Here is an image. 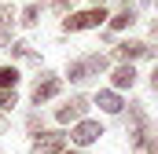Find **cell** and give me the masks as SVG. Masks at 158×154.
<instances>
[{"label":"cell","mask_w":158,"mask_h":154,"mask_svg":"<svg viewBox=\"0 0 158 154\" xmlns=\"http://www.w3.org/2000/svg\"><path fill=\"white\" fill-rule=\"evenodd\" d=\"M11 30H15V7L0 4V44H11Z\"/></svg>","instance_id":"11"},{"label":"cell","mask_w":158,"mask_h":154,"mask_svg":"<svg viewBox=\"0 0 158 154\" xmlns=\"http://www.w3.org/2000/svg\"><path fill=\"white\" fill-rule=\"evenodd\" d=\"M7 51H11L15 59H26V63H37V51H33V48H30L26 40H11V44H7Z\"/></svg>","instance_id":"13"},{"label":"cell","mask_w":158,"mask_h":154,"mask_svg":"<svg viewBox=\"0 0 158 154\" xmlns=\"http://www.w3.org/2000/svg\"><path fill=\"white\" fill-rule=\"evenodd\" d=\"M19 22H22V26H37V22H40V7H37V4H30V7L22 11V18H19Z\"/></svg>","instance_id":"14"},{"label":"cell","mask_w":158,"mask_h":154,"mask_svg":"<svg viewBox=\"0 0 158 154\" xmlns=\"http://www.w3.org/2000/svg\"><path fill=\"white\" fill-rule=\"evenodd\" d=\"M63 154H77V151H74V147H66V151H63Z\"/></svg>","instance_id":"20"},{"label":"cell","mask_w":158,"mask_h":154,"mask_svg":"<svg viewBox=\"0 0 158 154\" xmlns=\"http://www.w3.org/2000/svg\"><path fill=\"white\" fill-rule=\"evenodd\" d=\"M0 154H4V151H0Z\"/></svg>","instance_id":"23"},{"label":"cell","mask_w":158,"mask_h":154,"mask_svg":"<svg viewBox=\"0 0 158 154\" xmlns=\"http://www.w3.org/2000/svg\"><path fill=\"white\" fill-rule=\"evenodd\" d=\"M19 107V95L15 92H0V110H15Z\"/></svg>","instance_id":"15"},{"label":"cell","mask_w":158,"mask_h":154,"mask_svg":"<svg viewBox=\"0 0 158 154\" xmlns=\"http://www.w3.org/2000/svg\"><path fill=\"white\" fill-rule=\"evenodd\" d=\"M132 84H136V66L118 63V66L110 70V88H114V92H129Z\"/></svg>","instance_id":"9"},{"label":"cell","mask_w":158,"mask_h":154,"mask_svg":"<svg viewBox=\"0 0 158 154\" xmlns=\"http://www.w3.org/2000/svg\"><path fill=\"white\" fill-rule=\"evenodd\" d=\"M151 55H155V48H151L147 40H118V44H114V59H118V63H129V66H132L136 59H151Z\"/></svg>","instance_id":"7"},{"label":"cell","mask_w":158,"mask_h":154,"mask_svg":"<svg viewBox=\"0 0 158 154\" xmlns=\"http://www.w3.org/2000/svg\"><path fill=\"white\" fill-rule=\"evenodd\" d=\"M107 70H110V59H107L103 51H92V55H85V59H74V63L66 66V77H70V84H85V81L103 77Z\"/></svg>","instance_id":"1"},{"label":"cell","mask_w":158,"mask_h":154,"mask_svg":"<svg viewBox=\"0 0 158 154\" xmlns=\"http://www.w3.org/2000/svg\"><path fill=\"white\" fill-rule=\"evenodd\" d=\"M19 66H0V92H15V84H19Z\"/></svg>","instance_id":"12"},{"label":"cell","mask_w":158,"mask_h":154,"mask_svg":"<svg viewBox=\"0 0 158 154\" xmlns=\"http://www.w3.org/2000/svg\"><path fill=\"white\" fill-rule=\"evenodd\" d=\"M66 143H70V136H66V132H59V128H52V132L33 136L30 151H33V154H63V151H66Z\"/></svg>","instance_id":"6"},{"label":"cell","mask_w":158,"mask_h":154,"mask_svg":"<svg viewBox=\"0 0 158 154\" xmlns=\"http://www.w3.org/2000/svg\"><path fill=\"white\" fill-rule=\"evenodd\" d=\"M48 7H52V11H63V15H70V11H74V0H48Z\"/></svg>","instance_id":"16"},{"label":"cell","mask_w":158,"mask_h":154,"mask_svg":"<svg viewBox=\"0 0 158 154\" xmlns=\"http://www.w3.org/2000/svg\"><path fill=\"white\" fill-rule=\"evenodd\" d=\"M151 37L158 40V18H155V22H151Z\"/></svg>","instance_id":"19"},{"label":"cell","mask_w":158,"mask_h":154,"mask_svg":"<svg viewBox=\"0 0 158 154\" xmlns=\"http://www.w3.org/2000/svg\"><path fill=\"white\" fill-rule=\"evenodd\" d=\"M147 84H151V92H155V95H158V66H155V70H151V74H147Z\"/></svg>","instance_id":"17"},{"label":"cell","mask_w":158,"mask_h":154,"mask_svg":"<svg viewBox=\"0 0 158 154\" xmlns=\"http://www.w3.org/2000/svg\"><path fill=\"white\" fill-rule=\"evenodd\" d=\"M103 22H110V11L103 4L96 7H85V11H70L63 18V33H81V30H99Z\"/></svg>","instance_id":"2"},{"label":"cell","mask_w":158,"mask_h":154,"mask_svg":"<svg viewBox=\"0 0 158 154\" xmlns=\"http://www.w3.org/2000/svg\"><path fill=\"white\" fill-rule=\"evenodd\" d=\"M88 107H92V99H88V95H70V99L55 110V121H59V125H77V121H85Z\"/></svg>","instance_id":"4"},{"label":"cell","mask_w":158,"mask_h":154,"mask_svg":"<svg viewBox=\"0 0 158 154\" xmlns=\"http://www.w3.org/2000/svg\"><path fill=\"white\" fill-rule=\"evenodd\" d=\"M140 4L143 0H121V7H136V11H140Z\"/></svg>","instance_id":"18"},{"label":"cell","mask_w":158,"mask_h":154,"mask_svg":"<svg viewBox=\"0 0 158 154\" xmlns=\"http://www.w3.org/2000/svg\"><path fill=\"white\" fill-rule=\"evenodd\" d=\"M99 136H107V128H103V121H96V117H85V121H77V125L70 128V143H74V147H88V143H96Z\"/></svg>","instance_id":"5"},{"label":"cell","mask_w":158,"mask_h":154,"mask_svg":"<svg viewBox=\"0 0 158 154\" xmlns=\"http://www.w3.org/2000/svg\"><path fill=\"white\" fill-rule=\"evenodd\" d=\"M59 92H63V77L48 70V74H40V77H37V84H33L30 99H33V107H44V103H48V99H55Z\"/></svg>","instance_id":"3"},{"label":"cell","mask_w":158,"mask_h":154,"mask_svg":"<svg viewBox=\"0 0 158 154\" xmlns=\"http://www.w3.org/2000/svg\"><path fill=\"white\" fill-rule=\"evenodd\" d=\"M92 103H96V107H99V110H103V114H110V117H118L121 110H125V107H129V103H125V99H121V92H114V88H99V92H96V99H92Z\"/></svg>","instance_id":"8"},{"label":"cell","mask_w":158,"mask_h":154,"mask_svg":"<svg viewBox=\"0 0 158 154\" xmlns=\"http://www.w3.org/2000/svg\"><path fill=\"white\" fill-rule=\"evenodd\" d=\"M136 18H140V11H136V7H121L118 15H110V22H107V26H110V33H121V30H132V26H136Z\"/></svg>","instance_id":"10"},{"label":"cell","mask_w":158,"mask_h":154,"mask_svg":"<svg viewBox=\"0 0 158 154\" xmlns=\"http://www.w3.org/2000/svg\"><path fill=\"white\" fill-rule=\"evenodd\" d=\"M96 4H103V0H96Z\"/></svg>","instance_id":"21"},{"label":"cell","mask_w":158,"mask_h":154,"mask_svg":"<svg viewBox=\"0 0 158 154\" xmlns=\"http://www.w3.org/2000/svg\"><path fill=\"white\" fill-rule=\"evenodd\" d=\"M155 7H158V0H155Z\"/></svg>","instance_id":"22"}]
</instances>
